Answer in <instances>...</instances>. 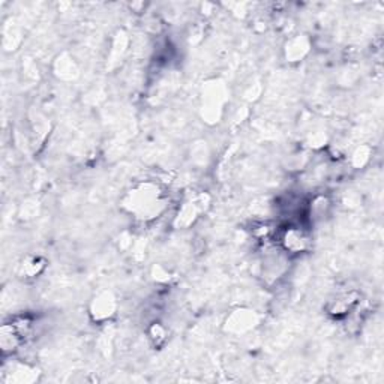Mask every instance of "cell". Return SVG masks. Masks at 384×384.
Listing matches in <instances>:
<instances>
[{
    "label": "cell",
    "mask_w": 384,
    "mask_h": 384,
    "mask_svg": "<svg viewBox=\"0 0 384 384\" xmlns=\"http://www.w3.org/2000/svg\"><path fill=\"white\" fill-rule=\"evenodd\" d=\"M127 206L129 207L131 212H134L139 218L146 219L156 216L159 214V207L163 206L161 192L158 191L156 185H141V187L131 192Z\"/></svg>",
    "instance_id": "obj_1"
},
{
    "label": "cell",
    "mask_w": 384,
    "mask_h": 384,
    "mask_svg": "<svg viewBox=\"0 0 384 384\" xmlns=\"http://www.w3.org/2000/svg\"><path fill=\"white\" fill-rule=\"evenodd\" d=\"M309 236L308 233L301 228V227H289L287 230H284L282 236H281V243L284 246V250L293 252V254H301L305 252L309 248Z\"/></svg>",
    "instance_id": "obj_2"
},
{
    "label": "cell",
    "mask_w": 384,
    "mask_h": 384,
    "mask_svg": "<svg viewBox=\"0 0 384 384\" xmlns=\"http://www.w3.org/2000/svg\"><path fill=\"white\" fill-rule=\"evenodd\" d=\"M113 309H115V302L113 301H108V297H103L101 301L96 302V317L98 318H105V317H110L111 314H113Z\"/></svg>",
    "instance_id": "obj_3"
}]
</instances>
